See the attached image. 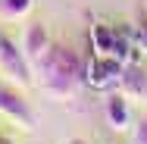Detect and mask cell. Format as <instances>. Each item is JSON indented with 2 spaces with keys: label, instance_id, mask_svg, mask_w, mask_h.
I'll list each match as a JSON object with an SVG mask.
<instances>
[{
  "label": "cell",
  "instance_id": "8992f818",
  "mask_svg": "<svg viewBox=\"0 0 147 144\" xmlns=\"http://www.w3.org/2000/svg\"><path fill=\"white\" fill-rule=\"evenodd\" d=\"M50 50V38H47V28L41 25V22H28V28L22 34V53L28 57L31 66H38L41 57Z\"/></svg>",
  "mask_w": 147,
  "mask_h": 144
},
{
  "label": "cell",
  "instance_id": "30bf717a",
  "mask_svg": "<svg viewBox=\"0 0 147 144\" xmlns=\"http://www.w3.org/2000/svg\"><path fill=\"white\" fill-rule=\"evenodd\" d=\"M135 144H147V119H141L135 128Z\"/></svg>",
  "mask_w": 147,
  "mask_h": 144
},
{
  "label": "cell",
  "instance_id": "9c48e42d",
  "mask_svg": "<svg viewBox=\"0 0 147 144\" xmlns=\"http://www.w3.org/2000/svg\"><path fill=\"white\" fill-rule=\"evenodd\" d=\"M31 6H34V0H0V19L19 22L31 13Z\"/></svg>",
  "mask_w": 147,
  "mask_h": 144
},
{
  "label": "cell",
  "instance_id": "4fadbf2b",
  "mask_svg": "<svg viewBox=\"0 0 147 144\" xmlns=\"http://www.w3.org/2000/svg\"><path fill=\"white\" fill-rule=\"evenodd\" d=\"M69 144H88V141H82V138H72V141H69Z\"/></svg>",
  "mask_w": 147,
  "mask_h": 144
},
{
  "label": "cell",
  "instance_id": "7a4b0ae2",
  "mask_svg": "<svg viewBox=\"0 0 147 144\" xmlns=\"http://www.w3.org/2000/svg\"><path fill=\"white\" fill-rule=\"evenodd\" d=\"M31 66L28 57L22 53V47H16L6 34H0V72L13 82V85H22L28 88L31 85Z\"/></svg>",
  "mask_w": 147,
  "mask_h": 144
},
{
  "label": "cell",
  "instance_id": "277c9868",
  "mask_svg": "<svg viewBox=\"0 0 147 144\" xmlns=\"http://www.w3.org/2000/svg\"><path fill=\"white\" fill-rule=\"evenodd\" d=\"M122 69H125V63L116 57H94V63L85 69V82H91L94 88L119 85L122 82Z\"/></svg>",
  "mask_w": 147,
  "mask_h": 144
},
{
  "label": "cell",
  "instance_id": "ba28073f",
  "mask_svg": "<svg viewBox=\"0 0 147 144\" xmlns=\"http://www.w3.org/2000/svg\"><path fill=\"white\" fill-rule=\"evenodd\" d=\"M119 85H122V91H125L128 97H141V94H147V75L141 69H135V66H125Z\"/></svg>",
  "mask_w": 147,
  "mask_h": 144
},
{
  "label": "cell",
  "instance_id": "52a82bcc",
  "mask_svg": "<svg viewBox=\"0 0 147 144\" xmlns=\"http://www.w3.org/2000/svg\"><path fill=\"white\" fill-rule=\"evenodd\" d=\"M107 122H110L116 132L128 128V122H131V110H128V94H125V91L107 97Z\"/></svg>",
  "mask_w": 147,
  "mask_h": 144
},
{
  "label": "cell",
  "instance_id": "6da1fadb",
  "mask_svg": "<svg viewBox=\"0 0 147 144\" xmlns=\"http://www.w3.org/2000/svg\"><path fill=\"white\" fill-rule=\"evenodd\" d=\"M34 69L41 75L44 91L53 94L57 100L72 97L82 88V82H85V63L69 44H50V50L41 57V63Z\"/></svg>",
  "mask_w": 147,
  "mask_h": 144
},
{
  "label": "cell",
  "instance_id": "8fae6325",
  "mask_svg": "<svg viewBox=\"0 0 147 144\" xmlns=\"http://www.w3.org/2000/svg\"><path fill=\"white\" fill-rule=\"evenodd\" d=\"M138 41H141V47L147 50V22H144V25H138Z\"/></svg>",
  "mask_w": 147,
  "mask_h": 144
},
{
  "label": "cell",
  "instance_id": "3957f363",
  "mask_svg": "<svg viewBox=\"0 0 147 144\" xmlns=\"http://www.w3.org/2000/svg\"><path fill=\"white\" fill-rule=\"evenodd\" d=\"M0 116H6V119L19 122L25 132L34 128V113H31L28 100H25L16 88H9V85H0Z\"/></svg>",
  "mask_w": 147,
  "mask_h": 144
},
{
  "label": "cell",
  "instance_id": "7c38bea8",
  "mask_svg": "<svg viewBox=\"0 0 147 144\" xmlns=\"http://www.w3.org/2000/svg\"><path fill=\"white\" fill-rule=\"evenodd\" d=\"M0 144H9V138H6V135H3V132H0Z\"/></svg>",
  "mask_w": 147,
  "mask_h": 144
},
{
  "label": "cell",
  "instance_id": "5b68a950",
  "mask_svg": "<svg viewBox=\"0 0 147 144\" xmlns=\"http://www.w3.org/2000/svg\"><path fill=\"white\" fill-rule=\"evenodd\" d=\"M91 41H94V53L97 57H116V59H125V41L119 38L116 28L110 25H94L91 28Z\"/></svg>",
  "mask_w": 147,
  "mask_h": 144
}]
</instances>
